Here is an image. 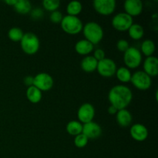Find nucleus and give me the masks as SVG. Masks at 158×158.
<instances>
[{
  "instance_id": "nucleus-1",
  "label": "nucleus",
  "mask_w": 158,
  "mask_h": 158,
  "mask_svg": "<svg viewBox=\"0 0 158 158\" xmlns=\"http://www.w3.org/2000/svg\"><path fill=\"white\" fill-rule=\"evenodd\" d=\"M133 99V93L125 85H116L113 86L108 94V100L110 105L117 110L127 109Z\"/></svg>"
},
{
  "instance_id": "nucleus-2",
  "label": "nucleus",
  "mask_w": 158,
  "mask_h": 158,
  "mask_svg": "<svg viewBox=\"0 0 158 158\" xmlns=\"http://www.w3.org/2000/svg\"><path fill=\"white\" fill-rule=\"evenodd\" d=\"M83 33L85 40H88L94 45H97L103 40V29L99 23L96 22H88L83 26Z\"/></svg>"
},
{
  "instance_id": "nucleus-3",
  "label": "nucleus",
  "mask_w": 158,
  "mask_h": 158,
  "mask_svg": "<svg viewBox=\"0 0 158 158\" xmlns=\"http://www.w3.org/2000/svg\"><path fill=\"white\" fill-rule=\"evenodd\" d=\"M20 46L25 53L28 55H34L40 49V40L37 35L33 32H26L24 33L20 41Z\"/></svg>"
},
{
  "instance_id": "nucleus-4",
  "label": "nucleus",
  "mask_w": 158,
  "mask_h": 158,
  "mask_svg": "<svg viewBox=\"0 0 158 158\" xmlns=\"http://www.w3.org/2000/svg\"><path fill=\"white\" fill-rule=\"evenodd\" d=\"M61 28L66 33L69 35H76L82 32L83 24L81 19L77 16L66 15L63 16L61 23Z\"/></svg>"
},
{
  "instance_id": "nucleus-5",
  "label": "nucleus",
  "mask_w": 158,
  "mask_h": 158,
  "mask_svg": "<svg viewBox=\"0 0 158 158\" xmlns=\"http://www.w3.org/2000/svg\"><path fill=\"white\" fill-rule=\"evenodd\" d=\"M123 62L128 69H136L142 63V53L140 49L134 46H130L123 54Z\"/></svg>"
},
{
  "instance_id": "nucleus-6",
  "label": "nucleus",
  "mask_w": 158,
  "mask_h": 158,
  "mask_svg": "<svg viewBox=\"0 0 158 158\" xmlns=\"http://www.w3.org/2000/svg\"><path fill=\"white\" fill-rule=\"evenodd\" d=\"M134 23L133 17L127 14L126 12H119L116 14L112 19L111 24L112 26L117 31L125 32L129 29V28Z\"/></svg>"
},
{
  "instance_id": "nucleus-7",
  "label": "nucleus",
  "mask_w": 158,
  "mask_h": 158,
  "mask_svg": "<svg viewBox=\"0 0 158 158\" xmlns=\"http://www.w3.org/2000/svg\"><path fill=\"white\" fill-rule=\"evenodd\" d=\"M131 82L137 89L140 90H147L150 89L152 84L151 77L143 70L137 71L132 74Z\"/></svg>"
},
{
  "instance_id": "nucleus-8",
  "label": "nucleus",
  "mask_w": 158,
  "mask_h": 158,
  "mask_svg": "<svg viewBox=\"0 0 158 158\" xmlns=\"http://www.w3.org/2000/svg\"><path fill=\"white\" fill-rule=\"evenodd\" d=\"M117 69V64L112 59L105 57L103 60L98 61V63H97V70L101 77H114L115 75Z\"/></svg>"
},
{
  "instance_id": "nucleus-9",
  "label": "nucleus",
  "mask_w": 158,
  "mask_h": 158,
  "mask_svg": "<svg viewBox=\"0 0 158 158\" xmlns=\"http://www.w3.org/2000/svg\"><path fill=\"white\" fill-rule=\"evenodd\" d=\"M93 6L97 13L102 15H110L115 11L117 2L115 0H94Z\"/></svg>"
},
{
  "instance_id": "nucleus-10",
  "label": "nucleus",
  "mask_w": 158,
  "mask_h": 158,
  "mask_svg": "<svg viewBox=\"0 0 158 158\" xmlns=\"http://www.w3.org/2000/svg\"><path fill=\"white\" fill-rule=\"evenodd\" d=\"M54 80L52 76L47 73H39L34 77L33 86L43 91H49L53 86Z\"/></svg>"
},
{
  "instance_id": "nucleus-11",
  "label": "nucleus",
  "mask_w": 158,
  "mask_h": 158,
  "mask_svg": "<svg viewBox=\"0 0 158 158\" xmlns=\"http://www.w3.org/2000/svg\"><path fill=\"white\" fill-rule=\"evenodd\" d=\"M95 117V108L89 103H84L79 107L77 110V117L81 123H87L94 120Z\"/></svg>"
},
{
  "instance_id": "nucleus-12",
  "label": "nucleus",
  "mask_w": 158,
  "mask_h": 158,
  "mask_svg": "<svg viewBox=\"0 0 158 158\" xmlns=\"http://www.w3.org/2000/svg\"><path fill=\"white\" fill-rule=\"evenodd\" d=\"M82 134H84L88 139H97L102 134V128L100 125L94 121L89 122L83 124Z\"/></svg>"
},
{
  "instance_id": "nucleus-13",
  "label": "nucleus",
  "mask_w": 158,
  "mask_h": 158,
  "mask_svg": "<svg viewBox=\"0 0 158 158\" xmlns=\"http://www.w3.org/2000/svg\"><path fill=\"white\" fill-rule=\"evenodd\" d=\"M130 134L134 140L142 142L147 140L149 133H148V130L146 126L142 123H137L131 127V130H130Z\"/></svg>"
},
{
  "instance_id": "nucleus-14",
  "label": "nucleus",
  "mask_w": 158,
  "mask_h": 158,
  "mask_svg": "<svg viewBox=\"0 0 158 158\" xmlns=\"http://www.w3.org/2000/svg\"><path fill=\"white\" fill-rule=\"evenodd\" d=\"M125 12L133 16H137L140 15L143 11V5L140 0H126L123 4Z\"/></svg>"
},
{
  "instance_id": "nucleus-15",
  "label": "nucleus",
  "mask_w": 158,
  "mask_h": 158,
  "mask_svg": "<svg viewBox=\"0 0 158 158\" xmlns=\"http://www.w3.org/2000/svg\"><path fill=\"white\" fill-rule=\"evenodd\" d=\"M143 72L150 77H157L158 74V59L154 56L147 57L143 61Z\"/></svg>"
},
{
  "instance_id": "nucleus-16",
  "label": "nucleus",
  "mask_w": 158,
  "mask_h": 158,
  "mask_svg": "<svg viewBox=\"0 0 158 158\" xmlns=\"http://www.w3.org/2000/svg\"><path fill=\"white\" fill-rule=\"evenodd\" d=\"M117 122L122 127H127L131 124L133 120V116L128 110H119L116 114Z\"/></svg>"
},
{
  "instance_id": "nucleus-17",
  "label": "nucleus",
  "mask_w": 158,
  "mask_h": 158,
  "mask_svg": "<svg viewBox=\"0 0 158 158\" xmlns=\"http://www.w3.org/2000/svg\"><path fill=\"white\" fill-rule=\"evenodd\" d=\"M94 49V45L86 40H80L75 45V50L80 55L87 56Z\"/></svg>"
},
{
  "instance_id": "nucleus-18",
  "label": "nucleus",
  "mask_w": 158,
  "mask_h": 158,
  "mask_svg": "<svg viewBox=\"0 0 158 158\" xmlns=\"http://www.w3.org/2000/svg\"><path fill=\"white\" fill-rule=\"evenodd\" d=\"M98 61L93 56H86L82 60L80 66L84 72L93 73L97 69Z\"/></svg>"
},
{
  "instance_id": "nucleus-19",
  "label": "nucleus",
  "mask_w": 158,
  "mask_h": 158,
  "mask_svg": "<svg viewBox=\"0 0 158 158\" xmlns=\"http://www.w3.org/2000/svg\"><path fill=\"white\" fill-rule=\"evenodd\" d=\"M26 94L28 100L32 103H40L43 97V92L35 86L27 87Z\"/></svg>"
},
{
  "instance_id": "nucleus-20",
  "label": "nucleus",
  "mask_w": 158,
  "mask_h": 158,
  "mask_svg": "<svg viewBox=\"0 0 158 158\" xmlns=\"http://www.w3.org/2000/svg\"><path fill=\"white\" fill-rule=\"evenodd\" d=\"M13 8L19 14L26 15L32 10V4L29 0H17Z\"/></svg>"
},
{
  "instance_id": "nucleus-21",
  "label": "nucleus",
  "mask_w": 158,
  "mask_h": 158,
  "mask_svg": "<svg viewBox=\"0 0 158 158\" xmlns=\"http://www.w3.org/2000/svg\"><path fill=\"white\" fill-rule=\"evenodd\" d=\"M66 130L68 134L71 136H77L82 134L83 131V123L79 120H71L66 124Z\"/></svg>"
},
{
  "instance_id": "nucleus-22",
  "label": "nucleus",
  "mask_w": 158,
  "mask_h": 158,
  "mask_svg": "<svg viewBox=\"0 0 158 158\" xmlns=\"http://www.w3.org/2000/svg\"><path fill=\"white\" fill-rule=\"evenodd\" d=\"M130 37L134 40H139L144 35V29L143 26L138 23H133L128 29Z\"/></svg>"
},
{
  "instance_id": "nucleus-23",
  "label": "nucleus",
  "mask_w": 158,
  "mask_h": 158,
  "mask_svg": "<svg viewBox=\"0 0 158 158\" xmlns=\"http://www.w3.org/2000/svg\"><path fill=\"white\" fill-rule=\"evenodd\" d=\"M115 75L119 81L124 83L131 82V77H132L131 70L126 66H121V67L117 68Z\"/></svg>"
},
{
  "instance_id": "nucleus-24",
  "label": "nucleus",
  "mask_w": 158,
  "mask_h": 158,
  "mask_svg": "<svg viewBox=\"0 0 158 158\" xmlns=\"http://www.w3.org/2000/svg\"><path fill=\"white\" fill-rule=\"evenodd\" d=\"M156 49L155 43L151 40H146L140 45V52L147 57L151 56L154 53Z\"/></svg>"
},
{
  "instance_id": "nucleus-25",
  "label": "nucleus",
  "mask_w": 158,
  "mask_h": 158,
  "mask_svg": "<svg viewBox=\"0 0 158 158\" xmlns=\"http://www.w3.org/2000/svg\"><path fill=\"white\" fill-rule=\"evenodd\" d=\"M82 9H83V6L79 1L69 2L66 6L67 15H73V16H77L82 12Z\"/></svg>"
},
{
  "instance_id": "nucleus-26",
  "label": "nucleus",
  "mask_w": 158,
  "mask_h": 158,
  "mask_svg": "<svg viewBox=\"0 0 158 158\" xmlns=\"http://www.w3.org/2000/svg\"><path fill=\"white\" fill-rule=\"evenodd\" d=\"M24 32L23 29L19 27H12L8 32V37L13 42H20L23 38Z\"/></svg>"
},
{
  "instance_id": "nucleus-27",
  "label": "nucleus",
  "mask_w": 158,
  "mask_h": 158,
  "mask_svg": "<svg viewBox=\"0 0 158 158\" xmlns=\"http://www.w3.org/2000/svg\"><path fill=\"white\" fill-rule=\"evenodd\" d=\"M42 4L46 10L52 12L58 9L60 6V1L59 0H43Z\"/></svg>"
},
{
  "instance_id": "nucleus-28",
  "label": "nucleus",
  "mask_w": 158,
  "mask_h": 158,
  "mask_svg": "<svg viewBox=\"0 0 158 158\" xmlns=\"http://www.w3.org/2000/svg\"><path fill=\"white\" fill-rule=\"evenodd\" d=\"M89 139L83 134H80L76 136L74 138V144L78 148H83L87 145Z\"/></svg>"
},
{
  "instance_id": "nucleus-29",
  "label": "nucleus",
  "mask_w": 158,
  "mask_h": 158,
  "mask_svg": "<svg viewBox=\"0 0 158 158\" xmlns=\"http://www.w3.org/2000/svg\"><path fill=\"white\" fill-rule=\"evenodd\" d=\"M63 18V15L62 12L59 10L53 11L50 13L49 15V19L52 23H61L62 19Z\"/></svg>"
},
{
  "instance_id": "nucleus-30",
  "label": "nucleus",
  "mask_w": 158,
  "mask_h": 158,
  "mask_svg": "<svg viewBox=\"0 0 158 158\" xmlns=\"http://www.w3.org/2000/svg\"><path fill=\"white\" fill-rule=\"evenodd\" d=\"M31 17L35 20L41 19L44 16V11L41 8H35L30 12Z\"/></svg>"
},
{
  "instance_id": "nucleus-31",
  "label": "nucleus",
  "mask_w": 158,
  "mask_h": 158,
  "mask_svg": "<svg viewBox=\"0 0 158 158\" xmlns=\"http://www.w3.org/2000/svg\"><path fill=\"white\" fill-rule=\"evenodd\" d=\"M130 47L129 42L126 40H123V39H121V40H119L117 43V48L120 52H126L128 48Z\"/></svg>"
},
{
  "instance_id": "nucleus-32",
  "label": "nucleus",
  "mask_w": 158,
  "mask_h": 158,
  "mask_svg": "<svg viewBox=\"0 0 158 158\" xmlns=\"http://www.w3.org/2000/svg\"><path fill=\"white\" fill-rule=\"evenodd\" d=\"M93 56L97 60V61H100V60H103L105 58V52L102 49H97L94 50V56Z\"/></svg>"
},
{
  "instance_id": "nucleus-33",
  "label": "nucleus",
  "mask_w": 158,
  "mask_h": 158,
  "mask_svg": "<svg viewBox=\"0 0 158 158\" xmlns=\"http://www.w3.org/2000/svg\"><path fill=\"white\" fill-rule=\"evenodd\" d=\"M34 82V77L32 76H26L24 79H23V83L26 85L27 87H29L31 86H33Z\"/></svg>"
},
{
  "instance_id": "nucleus-34",
  "label": "nucleus",
  "mask_w": 158,
  "mask_h": 158,
  "mask_svg": "<svg viewBox=\"0 0 158 158\" xmlns=\"http://www.w3.org/2000/svg\"><path fill=\"white\" fill-rule=\"evenodd\" d=\"M107 111H108V113H109L110 114H111V115H114V114H117V111H118V110H117L116 107H114V106L110 105V106L108 107Z\"/></svg>"
},
{
  "instance_id": "nucleus-35",
  "label": "nucleus",
  "mask_w": 158,
  "mask_h": 158,
  "mask_svg": "<svg viewBox=\"0 0 158 158\" xmlns=\"http://www.w3.org/2000/svg\"><path fill=\"white\" fill-rule=\"evenodd\" d=\"M16 1L17 0H6V1H4V2L10 6H14V5L15 4Z\"/></svg>"
}]
</instances>
